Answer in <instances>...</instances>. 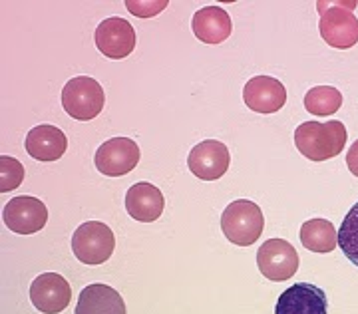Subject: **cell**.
<instances>
[{
	"label": "cell",
	"instance_id": "1",
	"mask_svg": "<svg viewBox=\"0 0 358 314\" xmlns=\"http://www.w3.org/2000/svg\"><path fill=\"white\" fill-rule=\"evenodd\" d=\"M343 122H303L294 129V145L310 162H327L336 157L346 145Z\"/></svg>",
	"mask_w": 358,
	"mask_h": 314
},
{
	"label": "cell",
	"instance_id": "2",
	"mask_svg": "<svg viewBox=\"0 0 358 314\" xmlns=\"http://www.w3.org/2000/svg\"><path fill=\"white\" fill-rule=\"evenodd\" d=\"M265 227V217L255 201L239 199L229 203L221 217L223 235L237 247H251L261 237Z\"/></svg>",
	"mask_w": 358,
	"mask_h": 314
},
{
	"label": "cell",
	"instance_id": "3",
	"mask_svg": "<svg viewBox=\"0 0 358 314\" xmlns=\"http://www.w3.org/2000/svg\"><path fill=\"white\" fill-rule=\"evenodd\" d=\"M106 104V94L102 86L90 76H76L66 82L62 90L64 112L78 122H90L100 115Z\"/></svg>",
	"mask_w": 358,
	"mask_h": 314
},
{
	"label": "cell",
	"instance_id": "4",
	"mask_svg": "<svg viewBox=\"0 0 358 314\" xmlns=\"http://www.w3.org/2000/svg\"><path fill=\"white\" fill-rule=\"evenodd\" d=\"M357 2H334L331 8H320L319 32L322 40L338 50H348L358 42V18L350 8Z\"/></svg>",
	"mask_w": 358,
	"mask_h": 314
},
{
	"label": "cell",
	"instance_id": "5",
	"mask_svg": "<svg viewBox=\"0 0 358 314\" xmlns=\"http://www.w3.org/2000/svg\"><path fill=\"white\" fill-rule=\"evenodd\" d=\"M115 249V237L112 229L100 221L82 223L74 231L72 237V251L76 259L84 264H103Z\"/></svg>",
	"mask_w": 358,
	"mask_h": 314
},
{
	"label": "cell",
	"instance_id": "6",
	"mask_svg": "<svg viewBox=\"0 0 358 314\" xmlns=\"http://www.w3.org/2000/svg\"><path fill=\"white\" fill-rule=\"evenodd\" d=\"M257 264L261 275L273 283H282L299 271V255L285 239L265 241L257 251Z\"/></svg>",
	"mask_w": 358,
	"mask_h": 314
},
{
	"label": "cell",
	"instance_id": "7",
	"mask_svg": "<svg viewBox=\"0 0 358 314\" xmlns=\"http://www.w3.org/2000/svg\"><path fill=\"white\" fill-rule=\"evenodd\" d=\"M140 155V145L131 138H112L98 148L94 164L102 176L122 177L136 169Z\"/></svg>",
	"mask_w": 358,
	"mask_h": 314
},
{
	"label": "cell",
	"instance_id": "8",
	"mask_svg": "<svg viewBox=\"0 0 358 314\" xmlns=\"http://www.w3.org/2000/svg\"><path fill=\"white\" fill-rule=\"evenodd\" d=\"M2 221L13 233L32 235L42 231L48 223V207L36 197L18 195L4 205Z\"/></svg>",
	"mask_w": 358,
	"mask_h": 314
},
{
	"label": "cell",
	"instance_id": "9",
	"mask_svg": "<svg viewBox=\"0 0 358 314\" xmlns=\"http://www.w3.org/2000/svg\"><path fill=\"white\" fill-rule=\"evenodd\" d=\"M96 48L102 52L106 58L122 60L128 58L136 48V30L126 18L112 16L100 22L94 34Z\"/></svg>",
	"mask_w": 358,
	"mask_h": 314
},
{
	"label": "cell",
	"instance_id": "10",
	"mask_svg": "<svg viewBox=\"0 0 358 314\" xmlns=\"http://www.w3.org/2000/svg\"><path fill=\"white\" fill-rule=\"evenodd\" d=\"M231 155L227 145L217 139H205L197 143L187 155V165L192 173L203 181H217L227 173Z\"/></svg>",
	"mask_w": 358,
	"mask_h": 314
},
{
	"label": "cell",
	"instance_id": "11",
	"mask_svg": "<svg viewBox=\"0 0 358 314\" xmlns=\"http://www.w3.org/2000/svg\"><path fill=\"white\" fill-rule=\"evenodd\" d=\"M30 301L44 314H58L72 301V287L58 273H42L30 285Z\"/></svg>",
	"mask_w": 358,
	"mask_h": 314
},
{
	"label": "cell",
	"instance_id": "12",
	"mask_svg": "<svg viewBox=\"0 0 358 314\" xmlns=\"http://www.w3.org/2000/svg\"><path fill=\"white\" fill-rule=\"evenodd\" d=\"M329 301L324 290L310 283H296L281 292L275 314H327Z\"/></svg>",
	"mask_w": 358,
	"mask_h": 314
},
{
	"label": "cell",
	"instance_id": "13",
	"mask_svg": "<svg viewBox=\"0 0 358 314\" xmlns=\"http://www.w3.org/2000/svg\"><path fill=\"white\" fill-rule=\"evenodd\" d=\"M245 106L257 113H275L287 104V88L277 78L255 76L243 88Z\"/></svg>",
	"mask_w": 358,
	"mask_h": 314
},
{
	"label": "cell",
	"instance_id": "14",
	"mask_svg": "<svg viewBox=\"0 0 358 314\" xmlns=\"http://www.w3.org/2000/svg\"><path fill=\"white\" fill-rule=\"evenodd\" d=\"M166 207L164 193L159 189L148 183L140 181L134 183L126 193V209L131 219L140 221V223H154L157 221Z\"/></svg>",
	"mask_w": 358,
	"mask_h": 314
},
{
	"label": "cell",
	"instance_id": "15",
	"mask_svg": "<svg viewBox=\"0 0 358 314\" xmlns=\"http://www.w3.org/2000/svg\"><path fill=\"white\" fill-rule=\"evenodd\" d=\"M24 145L30 157L38 162H56L68 150V138L60 127L44 124L28 131Z\"/></svg>",
	"mask_w": 358,
	"mask_h": 314
},
{
	"label": "cell",
	"instance_id": "16",
	"mask_svg": "<svg viewBox=\"0 0 358 314\" xmlns=\"http://www.w3.org/2000/svg\"><path fill=\"white\" fill-rule=\"evenodd\" d=\"M193 34L205 44H221L231 36V16L221 6H205L193 14Z\"/></svg>",
	"mask_w": 358,
	"mask_h": 314
},
{
	"label": "cell",
	"instance_id": "17",
	"mask_svg": "<svg viewBox=\"0 0 358 314\" xmlns=\"http://www.w3.org/2000/svg\"><path fill=\"white\" fill-rule=\"evenodd\" d=\"M76 314H126V302L108 285H88L78 297Z\"/></svg>",
	"mask_w": 358,
	"mask_h": 314
},
{
	"label": "cell",
	"instance_id": "18",
	"mask_svg": "<svg viewBox=\"0 0 358 314\" xmlns=\"http://www.w3.org/2000/svg\"><path fill=\"white\" fill-rule=\"evenodd\" d=\"M301 243L303 247L313 252H331L338 245V231L327 219H308L301 227Z\"/></svg>",
	"mask_w": 358,
	"mask_h": 314
},
{
	"label": "cell",
	"instance_id": "19",
	"mask_svg": "<svg viewBox=\"0 0 358 314\" xmlns=\"http://www.w3.org/2000/svg\"><path fill=\"white\" fill-rule=\"evenodd\" d=\"M343 106V94L333 86H317L310 88L305 96V108L308 113L313 115H333L341 110Z\"/></svg>",
	"mask_w": 358,
	"mask_h": 314
},
{
	"label": "cell",
	"instance_id": "20",
	"mask_svg": "<svg viewBox=\"0 0 358 314\" xmlns=\"http://www.w3.org/2000/svg\"><path fill=\"white\" fill-rule=\"evenodd\" d=\"M338 247L343 249L346 259L358 266V203L346 213L338 229Z\"/></svg>",
	"mask_w": 358,
	"mask_h": 314
},
{
	"label": "cell",
	"instance_id": "21",
	"mask_svg": "<svg viewBox=\"0 0 358 314\" xmlns=\"http://www.w3.org/2000/svg\"><path fill=\"white\" fill-rule=\"evenodd\" d=\"M24 181V165L10 155H0V193L20 187Z\"/></svg>",
	"mask_w": 358,
	"mask_h": 314
},
{
	"label": "cell",
	"instance_id": "22",
	"mask_svg": "<svg viewBox=\"0 0 358 314\" xmlns=\"http://www.w3.org/2000/svg\"><path fill=\"white\" fill-rule=\"evenodd\" d=\"M126 8L134 16L138 18H152V16H157L159 13H164L167 8V0H126Z\"/></svg>",
	"mask_w": 358,
	"mask_h": 314
},
{
	"label": "cell",
	"instance_id": "23",
	"mask_svg": "<svg viewBox=\"0 0 358 314\" xmlns=\"http://www.w3.org/2000/svg\"><path fill=\"white\" fill-rule=\"evenodd\" d=\"M346 165H348L350 173L358 177V139L350 145V150L346 153Z\"/></svg>",
	"mask_w": 358,
	"mask_h": 314
}]
</instances>
